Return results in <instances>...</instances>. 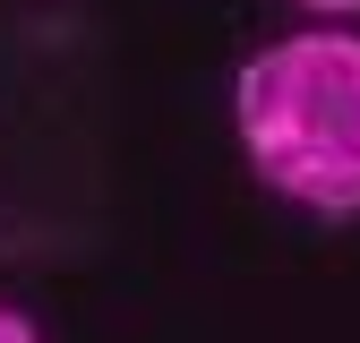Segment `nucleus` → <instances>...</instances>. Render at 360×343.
Returning a JSON list of instances; mask_svg holds the SVG:
<instances>
[{"label": "nucleus", "mask_w": 360, "mask_h": 343, "mask_svg": "<svg viewBox=\"0 0 360 343\" xmlns=\"http://www.w3.org/2000/svg\"><path fill=\"white\" fill-rule=\"evenodd\" d=\"M232 129L266 189L300 214H360V26H300L232 69Z\"/></svg>", "instance_id": "obj_1"}, {"label": "nucleus", "mask_w": 360, "mask_h": 343, "mask_svg": "<svg viewBox=\"0 0 360 343\" xmlns=\"http://www.w3.org/2000/svg\"><path fill=\"white\" fill-rule=\"evenodd\" d=\"M292 9H300V26H352L360 0H292Z\"/></svg>", "instance_id": "obj_2"}, {"label": "nucleus", "mask_w": 360, "mask_h": 343, "mask_svg": "<svg viewBox=\"0 0 360 343\" xmlns=\"http://www.w3.org/2000/svg\"><path fill=\"white\" fill-rule=\"evenodd\" d=\"M0 343H43V326H34L26 309H9V300H0Z\"/></svg>", "instance_id": "obj_3"}]
</instances>
